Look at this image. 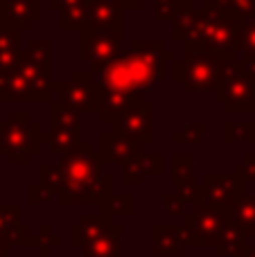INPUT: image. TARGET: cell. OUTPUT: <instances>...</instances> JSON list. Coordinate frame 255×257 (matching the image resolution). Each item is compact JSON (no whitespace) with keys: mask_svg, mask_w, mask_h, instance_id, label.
Segmentation results:
<instances>
[{"mask_svg":"<svg viewBox=\"0 0 255 257\" xmlns=\"http://www.w3.org/2000/svg\"><path fill=\"white\" fill-rule=\"evenodd\" d=\"M163 59L172 61L163 41H134L131 52L104 70V90L143 97V90L163 79Z\"/></svg>","mask_w":255,"mask_h":257,"instance_id":"1","label":"cell"},{"mask_svg":"<svg viewBox=\"0 0 255 257\" xmlns=\"http://www.w3.org/2000/svg\"><path fill=\"white\" fill-rule=\"evenodd\" d=\"M50 93L48 63H41L23 52L18 66L12 72L0 77V99L18 102V99H45Z\"/></svg>","mask_w":255,"mask_h":257,"instance_id":"2","label":"cell"},{"mask_svg":"<svg viewBox=\"0 0 255 257\" xmlns=\"http://www.w3.org/2000/svg\"><path fill=\"white\" fill-rule=\"evenodd\" d=\"M215 97L224 104L226 111H255V81L248 77L244 61L219 59V81Z\"/></svg>","mask_w":255,"mask_h":257,"instance_id":"3","label":"cell"},{"mask_svg":"<svg viewBox=\"0 0 255 257\" xmlns=\"http://www.w3.org/2000/svg\"><path fill=\"white\" fill-rule=\"evenodd\" d=\"M39 124L32 122L30 113H12L9 122L0 124V154H5L12 163H30L41 147Z\"/></svg>","mask_w":255,"mask_h":257,"instance_id":"4","label":"cell"},{"mask_svg":"<svg viewBox=\"0 0 255 257\" xmlns=\"http://www.w3.org/2000/svg\"><path fill=\"white\" fill-rule=\"evenodd\" d=\"M174 81L188 93H208L219 81V59L208 52L185 50V57L174 66Z\"/></svg>","mask_w":255,"mask_h":257,"instance_id":"5","label":"cell"},{"mask_svg":"<svg viewBox=\"0 0 255 257\" xmlns=\"http://www.w3.org/2000/svg\"><path fill=\"white\" fill-rule=\"evenodd\" d=\"M122 48L120 27H93L86 25L81 34V61L88 63L90 70H106L111 68Z\"/></svg>","mask_w":255,"mask_h":257,"instance_id":"6","label":"cell"},{"mask_svg":"<svg viewBox=\"0 0 255 257\" xmlns=\"http://www.w3.org/2000/svg\"><path fill=\"white\" fill-rule=\"evenodd\" d=\"M61 174H63V181H66L63 196L75 194V192L88 187L90 183H95L102 176V160H99V156L93 154V149L88 145H84L81 151H77V154L63 156Z\"/></svg>","mask_w":255,"mask_h":257,"instance_id":"7","label":"cell"},{"mask_svg":"<svg viewBox=\"0 0 255 257\" xmlns=\"http://www.w3.org/2000/svg\"><path fill=\"white\" fill-rule=\"evenodd\" d=\"M61 90V104L70 111H102L104 102V86H97L90 79V72H72L68 84H57Z\"/></svg>","mask_w":255,"mask_h":257,"instance_id":"8","label":"cell"},{"mask_svg":"<svg viewBox=\"0 0 255 257\" xmlns=\"http://www.w3.org/2000/svg\"><path fill=\"white\" fill-rule=\"evenodd\" d=\"M154 108L147 102H138L131 108H126L113 124V133L126 138V140L140 142V145H149L154 138Z\"/></svg>","mask_w":255,"mask_h":257,"instance_id":"9","label":"cell"},{"mask_svg":"<svg viewBox=\"0 0 255 257\" xmlns=\"http://www.w3.org/2000/svg\"><path fill=\"white\" fill-rule=\"evenodd\" d=\"M203 190H206V194L210 196L212 201H217V203L221 205H230L235 203V201L242 199L244 194V174L237 172L235 174H208L206 181H203Z\"/></svg>","mask_w":255,"mask_h":257,"instance_id":"10","label":"cell"},{"mask_svg":"<svg viewBox=\"0 0 255 257\" xmlns=\"http://www.w3.org/2000/svg\"><path fill=\"white\" fill-rule=\"evenodd\" d=\"M143 156V145L117 136V133H104L102 136V163H134Z\"/></svg>","mask_w":255,"mask_h":257,"instance_id":"11","label":"cell"},{"mask_svg":"<svg viewBox=\"0 0 255 257\" xmlns=\"http://www.w3.org/2000/svg\"><path fill=\"white\" fill-rule=\"evenodd\" d=\"M39 9H41L39 0H3L5 25L14 27L18 32L27 30L30 23L41 16Z\"/></svg>","mask_w":255,"mask_h":257,"instance_id":"12","label":"cell"},{"mask_svg":"<svg viewBox=\"0 0 255 257\" xmlns=\"http://www.w3.org/2000/svg\"><path fill=\"white\" fill-rule=\"evenodd\" d=\"M122 0H86L88 25L93 27H120Z\"/></svg>","mask_w":255,"mask_h":257,"instance_id":"13","label":"cell"},{"mask_svg":"<svg viewBox=\"0 0 255 257\" xmlns=\"http://www.w3.org/2000/svg\"><path fill=\"white\" fill-rule=\"evenodd\" d=\"M48 140L50 151L57 156H70L81 151L84 142H81V128H52L50 136H43Z\"/></svg>","mask_w":255,"mask_h":257,"instance_id":"14","label":"cell"},{"mask_svg":"<svg viewBox=\"0 0 255 257\" xmlns=\"http://www.w3.org/2000/svg\"><path fill=\"white\" fill-rule=\"evenodd\" d=\"M163 169V156H140L134 163L124 165V183H140L145 174H156Z\"/></svg>","mask_w":255,"mask_h":257,"instance_id":"15","label":"cell"},{"mask_svg":"<svg viewBox=\"0 0 255 257\" xmlns=\"http://www.w3.org/2000/svg\"><path fill=\"white\" fill-rule=\"evenodd\" d=\"M206 12L210 14H230L246 21L255 18V0H206Z\"/></svg>","mask_w":255,"mask_h":257,"instance_id":"16","label":"cell"},{"mask_svg":"<svg viewBox=\"0 0 255 257\" xmlns=\"http://www.w3.org/2000/svg\"><path fill=\"white\" fill-rule=\"evenodd\" d=\"M192 167H194L192 154H176L174 156V181L183 196H188L192 190H197L194 178H192Z\"/></svg>","mask_w":255,"mask_h":257,"instance_id":"17","label":"cell"},{"mask_svg":"<svg viewBox=\"0 0 255 257\" xmlns=\"http://www.w3.org/2000/svg\"><path fill=\"white\" fill-rule=\"evenodd\" d=\"M52 128H81L79 113L70 111L66 104H52Z\"/></svg>","mask_w":255,"mask_h":257,"instance_id":"18","label":"cell"},{"mask_svg":"<svg viewBox=\"0 0 255 257\" xmlns=\"http://www.w3.org/2000/svg\"><path fill=\"white\" fill-rule=\"evenodd\" d=\"M203 133H206V124L197 122V124H190L181 131L174 133V142L176 145H190V142H201Z\"/></svg>","mask_w":255,"mask_h":257,"instance_id":"19","label":"cell"},{"mask_svg":"<svg viewBox=\"0 0 255 257\" xmlns=\"http://www.w3.org/2000/svg\"><path fill=\"white\" fill-rule=\"evenodd\" d=\"M185 0H154L156 5V16L158 21H167V18H174L179 14V9L183 7Z\"/></svg>","mask_w":255,"mask_h":257,"instance_id":"20","label":"cell"},{"mask_svg":"<svg viewBox=\"0 0 255 257\" xmlns=\"http://www.w3.org/2000/svg\"><path fill=\"white\" fill-rule=\"evenodd\" d=\"M239 50H244L246 54H255V18L244 23V27L239 30Z\"/></svg>","mask_w":255,"mask_h":257,"instance_id":"21","label":"cell"},{"mask_svg":"<svg viewBox=\"0 0 255 257\" xmlns=\"http://www.w3.org/2000/svg\"><path fill=\"white\" fill-rule=\"evenodd\" d=\"M235 217L237 221H248L255 223V199H242L237 205H235Z\"/></svg>","mask_w":255,"mask_h":257,"instance_id":"22","label":"cell"},{"mask_svg":"<svg viewBox=\"0 0 255 257\" xmlns=\"http://www.w3.org/2000/svg\"><path fill=\"white\" fill-rule=\"evenodd\" d=\"M16 217H18V208H14V205H0V237L16 223Z\"/></svg>","mask_w":255,"mask_h":257,"instance_id":"23","label":"cell"},{"mask_svg":"<svg viewBox=\"0 0 255 257\" xmlns=\"http://www.w3.org/2000/svg\"><path fill=\"white\" fill-rule=\"evenodd\" d=\"M239 169H248V172H251L253 174V181H255V154H248L246 156V163H244V165H239Z\"/></svg>","mask_w":255,"mask_h":257,"instance_id":"24","label":"cell"},{"mask_svg":"<svg viewBox=\"0 0 255 257\" xmlns=\"http://www.w3.org/2000/svg\"><path fill=\"white\" fill-rule=\"evenodd\" d=\"M122 5L129 9H140L145 5V0H122Z\"/></svg>","mask_w":255,"mask_h":257,"instance_id":"25","label":"cell"},{"mask_svg":"<svg viewBox=\"0 0 255 257\" xmlns=\"http://www.w3.org/2000/svg\"><path fill=\"white\" fill-rule=\"evenodd\" d=\"M0 3H3V0H0Z\"/></svg>","mask_w":255,"mask_h":257,"instance_id":"26","label":"cell"}]
</instances>
